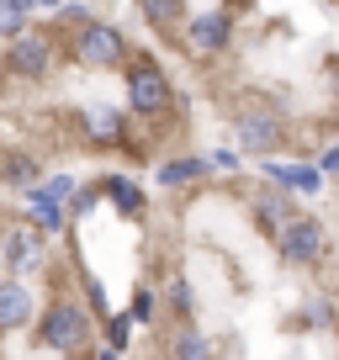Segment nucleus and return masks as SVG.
I'll list each match as a JSON object with an SVG mask.
<instances>
[{"label": "nucleus", "instance_id": "f257e3e1", "mask_svg": "<svg viewBox=\"0 0 339 360\" xmlns=\"http://www.w3.org/2000/svg\"><path fill=\"white\" fill-rule=\"evenodd\" d=\"M91 334H96V313L75 297H58V302L43 307V323H37V339L58 355H79L91 349Z\"/></svg>", "mask_w": 339, "mask_h": 360}, {"label": "nucleus", "instance_id": "f03ea898", "mask_svg": "<svg viewBox=\"0 0 339 360\" xmlns=\"http://www.w3.org/2000/svg\"><path fill=\"white\" fill-rule=\"evenodd\" d=\"M127 64V112L143 117V122H154V117H165L170 106H175V85H170V75L154 64V58H122Z\"/></svg>", "mask_w": 339, "mask_h": 360}, {"label": "nucleus", "instance_id": "7ed1b4c3", "mask_svg": "<svg viewBox=\"0 0 339 360\" xmlns=\"http://www.w3.org/2000/svg\"><path fill=\"white\" fill-rule=\"evenodd\" d=\"M271 238H276V249H281L286 265H318V259L328 255V233H324V223H318V217H307V212H292Z\"/></svg>", "mask_w": 339, "mask_h": 360}, {"label": "nucleus", "instance_id": "20e7f679", "mask_svg": "<svg viewBox=\"0 0 339 360\" xmlns=\"http://www.w3.org/2000/svg\"><path fill=\"white\" fill-rule=\"evenodd\" d=\"M75 58L79 64H91V69H117L127 58V37H122V27H112V22H79L75 27Z\"/></svg>", "mask_w": 339, "mask_h": 360}, {"label": "nucleus", "instance_id": "39448f33", "mask_svg": "<svg viewBox=\"0 0 339 360\" xmlns=\"http://www.w3.org/2000/svg\"><path fill=\"white\" fill-rule=\"evenodd\" d=\"M6 43H11V48H6V75L27 79V85L53 75V37H48V32H32V27H27V32L6 37Z\"/></svg>", "mask_w": 339, "mask_h": 360}, {"label": "nucleus", "instance_id": "423d86ee", "mask_svg": "<svg viewBox=\"0 0 339 360\" xmlns=\"http://www.w3.org/2000/svg\"><path fill=\"white\" fill-rule=\"evenodd\" d=\"M234 127H238V148L244 154H255V159H265V154H276V148L286 143V122L271 112V106H244V112L234 117Z\"/></svg>", "mask_w": 339, "mask_h": 360}, {"label": "nucleus", "instance_id": "0eeeda50", "mask_svg": "<svg viewBox=\"0 0 339 360\" xmlns=\"http://www.w3.org/2000/svg\"><path fill=\"white\" fill-rule=\"evenodd\" d=\"M69 191H75V175H53L43 180V186H32L27 191V223L43 228V233H58V228L69 223Z\"/></svg>", "mask_w": 339, "mask_h": 360}, {"label": "nucleus", "instance_id": "6e6552de", "mask_svg": "<svg viewBox=\"0 0 339 360\" xmlns=\"http://www.w3.org/2000/svg\"><path fill=\"white\" fill-rule=\"evenodd\" d=\"M181 32H186V48L191 53H223L228 43H234V11H186V22H181Z\"/></svg>", "mask_w": 339, "mask_h": 360}, {"label": "nucleus", "instance_id": "1a4fd4ad", "mask_svg": "<svg viewBox=\"0 0 339 360\" xmlns=\"http://www.w3.org/2000/svg\"><path fill=\"white\" fill-rule=\"evenodd\" d=\"M292 212H297V196L286 191V186H276V180L265 186L260 196H255V223H260L265 233H276V228H281Z\"/></svg>", "mask_w": 339, "mask_h": 360}, {"label": "nucleus", "instance_id": "9d476101", "mask_svg": "<svg viewBox=\"0 0 339 360\" xmlns=\"http://www.w3.org/2000/svg\"><path fill=\"white\" fill-rule=\"evenodd\" d=\"M260 169L276 180V186H286L292 196H313L318 186H324V175H318V165H276L271 154L260 159Z\"/></svg>", "mask_w": 339, "mask_h": 360}, {"label": "nucleus", "instance_id": "9b49d317", "mask_svg": "<svg viewBox=\"0 0 339 360\" xmlns=\"http://www.w3.org/2000/svg\"><path fill=\"white\" fill-rule=\"evenodd\" d=\"M32 292L22 281H0V334H11V328L32 323Z\"/></svg>", "mask_w": 339, "mask_h": 360}, {"label": "nucleus", "instance_id": "f8f14e48", "mask_svg": "<svg viewBox=\"0 0 339 360\" xmlns=\"http://www.w3.org/2000/svg\"><path fill=\"white\" fill-rule=\"evenodd\" d=\"M212 175V165H207V154H181V159H165L159 165V186H196V180Z\"/></svg>", "mask_w": 339, "mask_h": 360}, {"label": "nucleus", "instance_id": "ddd939ff", "mask_svg": "<svg viewBox=\"0 0 339 360\" xmlns=\"http://www.w3.org/2000/svg\"><path fill=\"white\" fill-rule=\"evenodd\" d=\"M122 133H127L122 112H112V106H91V112H85V138H91V143L112 148V143H122Z\"/></svg>", "mask_w": 339, "mask_h": 360}, {"label": "nucleus", "instance_id": "4468645a", "mask_svg": "<svg viewBox=\"0 0 339 360\" xmlns=\"http://www.w3.org/2000/svg\"><path fill=\"white\" fill-rule=\"evenodd\" d=\"M43 228H11V233H6V265H37V259H43Z\"/></svg>", "mask_w": 339, "mask_h": 360}, {"label": "nucleus", "instance_id": "2eb2a0df", "mask_svg": "<svg viewBox=\"0 0 339 360\" xmlns=\"http://www.w3.org/2000/svg\"><path fill=\"white\" fill-rule=\"evenodd\" d=\"M96 191H106V196H112V207H117V212H122V217H133V223H138V217L148 212L143 191H138L133 180H122V175H106L101 186H96Z\"/></svg>", "mask_w": 339, "mask_h": 360}, {"label": "nucleus", "instance_id": "dca6fc26", "mask_svg": "<svg viewBox=\"0 0 339 360\" xmlns=\"http://www.w3.org/2000/svg\"><path fill=\"white\" fill-rule=\"evenodd\" d=\"M138 11H143V22L154 27V32H181L186 22V0H138Z\"/></svg>", "mask_w": 339, "mask_h": 360}, {"label": "nucleus", "instance_id": "f3484780", "mask_svg": "<svg viewBox=\"0 0 339 360\" xmlns=\"http://www.w3.org/2000/svg\"><path fill=\"white\" fill-rule=\"evenodd\" d=\"M170 355H181V360H207V355H212V339L196 334V328H181V334L170 339Z\"/></svg>", "mask_w": 339, "mask_h": 360}, {"label": "nucleus", "instance_id": "a211bd4d", "mask_svg": "<svg viewBox=\"0 0 339 360\" xmlns=\"http://www.w3.org/2000/svg\"><path fill=\"white\" fill-rule=\"evenodd\" d=\"M32 27V6L27 0H0V37H16Z\"/></svg>", "mask_w": 339, "mask_h": 360}, {"label": "nucleus", "instance_id": "6ab92c4d", "mask_svg": "<svg viewBox=\"0 0 339 360\" xmlns=\"http://www.w3.org/2000/svg\"><path fill=\"white\" fill-rule=\"evenodd\" d=\"M165 302H170V313L186 323V318H191V281H186V276H170L165 281Z\"/></svg>", "mask_w": 339, "mask_h": 360}, {"label": "nucleus", "instance_id": "aec40b11", "mask_svg": "<svg viewBox=\"0 0 339 360\" xmlns=\"http://www.w3.org/2000/svg\"><path fill=\"white\" fill-rule=\"evenodd\" d=\"M0 180H11V186H32V180H37V159L11 154L6 165H0Z\"/></svg>", "mask_w": 339, "mask_h": 360}, {"label": "nucleus", "instance_id": "412c9836", "mask_svg": "<svg viewBox=\"0 0 339 360\" xmlns=\"http://www.w3.org/2000/svg\"><path fill=\"white\" fill-rule=\"evenodd\" d=\"M133 328H138V323H133V313H106V345L122 355L127 339H133Z\"/></svg>", "mask_w": 339, "mask_h": 360}, {"label": "nucleus", "instance_id": "4be33fe9", "mask_svg": "<svg viewBox=\"0 0 339 360\" xmlns=\"http://www.w3.org/2000/svg\"><path fill=\"white\" fill-rule=\"evenodd\" d=\"M207 165H212V175H238V169H244V159H238L234 148H217V154H207Z\"/></svg>", "mask_w": 339, "mask_h": 360}, {"label": "nucleus", "instance_id": "5701e85b", "mask_svg": "<svg viewBox=\"0 0 339 360\" xmlns=\"http://www.w3.org/2000/svg\"><path fill=\"white\" fill-rule=\"evenodd\" d=\"M313 165H318V175H339V143H328L324 154L313 159Z\"/></svg>", "mask_w": 339, "mask_h": 360}, {"label": "nucleus", "instance_id": "b1692460", "mask_svg": "<svg viewBox=\"0 0 339 360\" xmlns=\"http://www.w3.org/2000/svg\"><path fill=\"white\" fill-rule=\"evenodd\" d=\"M148 318H154V297L138 292V302H133V323H148Z\"/></svg>", "mask_w": 339, "mask_h": 360}, {"label": "nucleus", "instance_id": "393cba45", "mask_svg": "<svg viewBox=\"0 0 339 360\" xmlns=\"http://www.w3.org/2000/svg\"><path fill=\"white\" fill-rule=\"evenodd\" d=\"M32 11H58V0H27Z\"/></svg>", "mask_w": 339, "mask_h": 360}]
</instances>
